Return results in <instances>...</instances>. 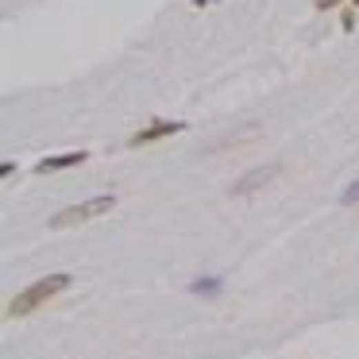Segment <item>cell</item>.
<instances>
[{
	"label": "cell",
	"instance_id": "obj_1",
	"mask_svg": "<svg viewBox=\"0 0 359 359\" xmlns=\"http://www.w3.org/2000/svg\"><path fill=\"white\" fill-rule=\"evenodd\" d=\"M70 274H47V278H39V282H31L28 290H20L16 298L8 301V317H31V313L39 309L43 301H50V298H59L62 290H70Z\"/></svg>",
	"mask_w": 359,
	"mask_h": 359
},
{
	"label": "cell",
	"instance_id": "obj_2",
	"mask_svg": "<svg viewBox=\"0 0 359 359\" xmlns=\"http://www.w3.org/2000/svg\"><path fill=\"white\" fill-rule=\"evenodd\" d=\"M116 205L112 194H101V197H89V201H78V205H66L62 213L50 216V228H74V224H85V220H97L105 216L108 209Z\"/></svg>",
	"mask_w": 359,
	"mask_h": 359
},
{
	"label": "cell",
	"instance_id": "obj_3",
	"mask_svg": "<svg viewBox=\"0 0 359 359\" xmlns=\"http://www.w3.org/2000/svg\"><path fill=\"white\" fill-rule=\"evenodd\" d=\"M278 170H282L278 163H271V166H255V170H247L243 178H236V182H232V197H247V194H255V189H263L267 182H274V178H278Z\"/></svg>",
	"mask_w": 359,
	"mask_h": 359
},
{
	"label": "cell",
	"instance_id": "obj_4",
	"mask_svg": "<svg viewBox=\"0 0 359 359\" xmlns=\"http://www.w3.org/2000/svg\"><path fill=\"white\" fill-rule=\"evenodd\" d=\"M185 124H151V127H143L139 136H132L127 139V147H139V143H158V139H166V136H174V132H182Z\"/></svg>",
	"mask_w": 359,
	"mask_h": 359
},
{
	"label": "cell",
	"instance_id": "obj_5",
	"mask_svg": "<svg viewBox=\"0 0 359 359\" xmlns=\"http://www.w3.org/2000/svg\"><path fill=\"white\" fill-rule=\"evenodd\" d=\"M85 163V151H70V155H50V158H43L35 170L39 174H59V170H66V166H81Z\"/></svg>",
	"mask_w": 359,
	"mask_h": 359
},
{
	"label": "cell",
	"instance_id": "obj_6",
	"mask_svg": "<svg viewBox=\"0 0 359 359\" xmlns=\"http://www.w3.org/2000/svg\"><path fill=\"white\" fill-rule=\"evenodd\" d=\"M216 290H220V282H216V278H209V282H194V294H209V298H213Z\"/></svg>",
	"mask_w": 359,
	"mask_h": 359
},
{
	"label": "cell",
	"instance_id": "obj_7",
	"mask_svg": "<svg viewBox=\"0 0 359 359\" xmlns=\"http://www.w3.org/2000/svg\"><path fill=\"white\" fill-rule=\"evenodd\" d=\"M340 201H344V205H356L359 201V182H351L348 189H344V197H340Z\"/></svg>",
	"mask_w": 359,
	"mask_h": 359
},
{
	"label": "cell",
	"instance_id": "obj_8",
	"mask_svg": "<svg viewBox=\"0 0 359 359\" xmlns=\"http://www.w3.org/2000/svg\"><path fill=\"white\" fill-rule=\"evenodd\" d=\"M332 4H340V0H317V8H332Z\"/></svg>",
	"mask_w": 359,
	"mask_h": 359
},
{
	"label": "cell",
	"instance_id": "obj_9",
	"mask_svg": "<svg viewBox=\"0 0 359 359\" xmlns=\"http://www.w3.org/2000/svg\"><path fill=\"white\" fill-rule=\"evenodd\" d=\"M194 4H213V0H194Z\"/></svg>",
	"mask_w": 359,
	"mask_h": 359
}]
</instances>
